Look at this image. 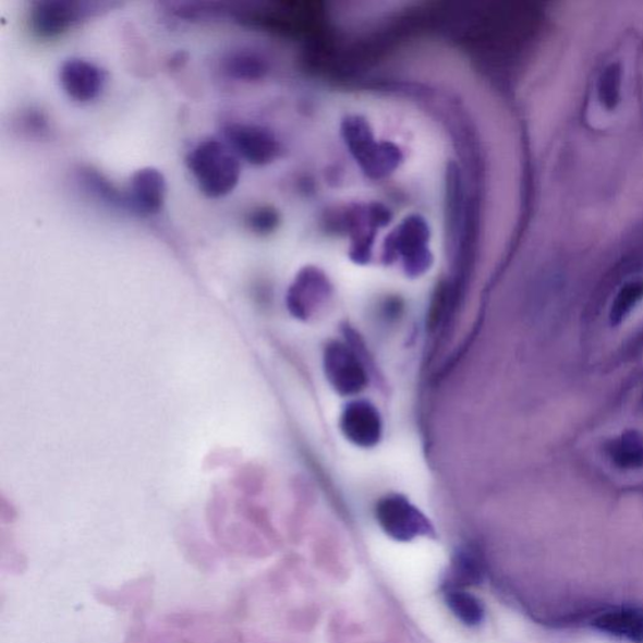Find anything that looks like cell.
<instances>
[{"label": "cell", "mask_w": 643, "mask_h": 643, "mask_svg": "<svg viewBox=\"0 0 643 643\" xmlns=\"http://www.w3.org/2000/svg\"><path fill=\"white\" fill-rule=\"evenodd\" d=\"M201 192L210 199L232 193L241 180V159L222 139L210 137L195 145L186 156Z\"/></svg>", "instance_id": "obj_1"}, {"label": "cell", "mask_w": 643, "mask_h": 643, "mask_svg": "<svg viewBox=\"0 0 643 643\" xmlns=\"http://www.w3.org/2000/svg\"><path fill=\"white\" fill-rule=\"evenodd\" d=\"M100 12V4L40 0L32 7L31 26L43 38H54Z\"/></svg>", "instance_id": "obj_2"}, {"label": "cell", "mask_w": 643, "mask_h": 643, "mask_svg": "<svg viewBox=\"0 0 643 643\" xmlns=\"http://www.w3.org/2000/svg\"><path fill=\"white\" fill-rule=\"evenodd\" d=\"M376 518L384 532L398 542H411L434 533L427 518L401 496H389L378 501Z\"/></svg>", "instance_id": "obj_3"}, {"label": "cell", "mask_w": 643, "mask_h": 643, "mask_svg": "<svg viewBox=\"0 0 643 643\" xmlns=\"http://www.w3.org/2000/svg\"><path fill=\"white\" fill-rule=\"evenodd\" d=\"M225 138L239 159L257 167L274 162L280 154V145L274 132L254 123H229L225 129Z\"/></svg>", "instance_id": "obj_4"}, {"label": "cell", "mask_w": 643, "mask_h": 643, "mask_svg": "<svg viewBox=\"0 0 643 643\" xmlns=\"http://www.w3.org/2000/svg\"><path fill=\"white\" fill-rule=\"evenodd\" d=\"M324 365L327 380L338 393L350 396L365 389L366 369L349 345L337 341L329 343L325 350Z\"/></svg>", "instance_id": "obj_5"}, {"label": "cell", "mask_w": 643, "mask_h": 643, "mask_svg": "<svg viewBox=\"0 0 643 643\" xmlns=\"http://www.w3.org/2000/svg\"><path fill=\"white\" fill-rule=\"evenodd\" d=\"M60 84L64 94L73 101L87 104L102 94L106 73L94 62L70 59L61 65Z\"/></svg>", "instance_id": "obj_6"}, {"label": "cell", "mask_w": 643, "mask_h": 643, "mask_svg": "<svg viewBox=\"0 0 643 643\" xmlns=\"http://www.w3.org/2000/svg\"><path fill=\"white\" fill-rule=\"evenodd\" d=\"M341 430L345 439L360 448H373L383 436L380 414L364 400L352 401L344 408L341 416Z\"/></svg>", "instance_id": "obj_7"}, {"label": "cell", "mask_w": 643, "mask_h": 643, "mask_svg": "<svg viewBox=\"0 0 643 643\" xmlns=\"http://www.w3.org/2000/svg\"><path fill=\"white\" fill-rule=\"evenodd\" d=\"M126 204L139 216H156L167 199V180L155 168H144L135 172L130 180Z\"/></svg>", "instance_id": "obj_8"}, {"label": "cell", "mask_w": 643, "mask_h": 643, "mask_svg": "<svg viewBox=\"0 0 643 643\" xmlns=\"http://www.w3.org/2000/svg\"><path fill=\"white\" fill-rule=\"evenodd\" d=\"M484 579L483 560L472 547L460 548L444 583V590H466L481 584Z\"/></svg>", "instance_id": "obj_9"}, {"label": "cell", "mask_w": 643, "mask_h": 643, "mask_svg": "<svg viewBox=\"0 0 643 643\" xmlns=\"http://www.w3.org/2000/svg\"><path fill=\"white\" fill-rule=\"evenodd\" d=\"M605 456L612 466L626 470L643 468V436L636 432H628L607 442Z\"/></svg>", "instance_id": "obj_10"}, {"label": "cell", "mask_w": 643, "mask_h": 643, "mask_svg": "<svg viewBox=\"0 0 643 643\" xmlns=\"http://www.w3.org/2000/svg\"><path fill=\"white\" fill-rule=\"evenodd\" d=\"M596 628L617 638L633 642L643 641V614L620 609L602 615L596 620Z\"/></svg>", "instance_id": "obj_11"}, {"label": "cell", "mask_w": 643, "mask_h": 643, "mask_svg": "<svg viewBox=\"0 0 643 643\" xmlns=\"http://www.w3.org/2000/svg\"><path fill=\"white\" fill-rule=\"evenodd\" d=\"M445 600L453 616L470 628L481 624L484 620L485 609L480 598H476L466 590H445Z\"/></svg>", "instance_id": "obj_12"}, {"label": "cell", "mask_w": 643, "mask_h": 643, "mask_svg": "<svg viewBox=\"0 0 643 643\" xmlns=\"http://www.w3.org/2000/svg\"><path fill=\"white\" fill-rule=\"evenodd\" d=\"M221 69L229 77L239 81H254L263 76L264 63L258 56L248 51H234L226 56Z\"/></svg>", "instance_id": "obj_13"}, {"label": "cell", "mask_w": 643, "mask_h": 643, "mask_svg": "<svg viewBox=\"0 0 643 643\" xmlns=\"http://www.w3.org/2000/svg\"><path fill=\"white\" fill-rule=\"evenodd\" d=\"M643 300V282H632L623 287V290L617 294L614 301L609 319L612 325L621 324L628 318L630 313Z\"/></svg>", "instance_id": "obj_14"}]
</instances>
